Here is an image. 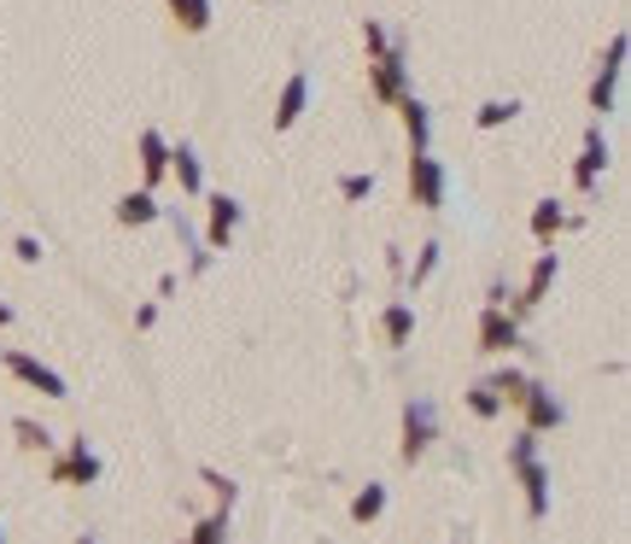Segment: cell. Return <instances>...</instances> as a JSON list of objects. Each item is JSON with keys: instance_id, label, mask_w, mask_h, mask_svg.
Returning a JSON list of instances; mask_svg holds the SVG:
<instances>
[{"instance_id": "cell-3", "label": "cell", "mask_w": 631, "mask_h": 544, "mask_svg": "<svg viewBox=\"0 0 631 544\" xmlns=\"http://www.w3.org/2000/svg\"><path fill=\"white\" fill-rule=\"evenodd\" d=\"M433 433H439V410H433V398H409V404H404V445H398V456H404V463L428 456Z\"/></svg>"}, {"instance_id": "cell-21", "label": "cell", "mask_w": 631, "mask_h": 544, "mask_svg": "<svg viewBox=\"0 0 631 544\" xmlns=\"http://www.w3.org/2000/svg\"><path fill=\"white\" fill-rule=\"evenodd\" d=\"M486 386H491V393H498L503 404H515V410H521V398H526V386H533V375H521V369H498V375H491Z\"/></svg>"}, {"instance_id": "cell-11", "label": "cell", "mask_w": 631, "mask_h": 544, "mask_svg": "<svg viewBox=\"0 0 631 544\" xmlns=\"http://www.w3.org/2000/svg\"><path fill=\"white\" fill-rule=\"evenodd\" d=\"M515 474H521V486H526V516L544 521V516H550V468L533 456V463H515Z\"/></svg>"}, {"instance_id": "cell-22", "label": "cell", "mask_w": 631, "mask_h": 544, "mask_svg": "<svg viewBox=\"0 0 631 544\" xmlns=\"http://www.w3.org/2000/svg\"><path fill=\"white\" fill-rule=\"evenodd\" d=\"M521 117V100H486L480 112H474V124L480 129H503V124H515Z\"/></svg>"}, {"instance_id": "cell-14", "label": "cell", "mask_w": 631, "mask_h": 544, "mask_svg": "<svg viewBox=\"0 0 631 544\" xmlns=\"http://www.w3.org/2000/svg\"><path fill=\"white\" fill-rule=\"evenodd\" d=\"M170 176L182 182V194H187V199H199V194H205V170H199V152L187 147V141H182V147H170Z\"/></svg>"}, {"instance_id": "cell-28", "label": "cell", "mask_w": 631, "mask_h": 544, "mask_svg": "<svg viewBox=\"0 0 631 544\" xmlns=\"http://www.w3.org/2000/svg\"><path fill=\"white\" fill-rule=\"evenodd\" d=\"M374 194V170L363 176V170H357V176H339V199H369Z\"/></svg>"}, {"instance_id": "cell-2", "label": "cell", "mask_w": 631, "mask_h": 544, "mask_svg": "<svg viewBox=\"0 0 631 544\" xmlns=\"http://www.w3.org/2000/svg\"><path fill=\"white\" fill-rule=\"evenodd\" d=\"M369 94L381 100V106H398L409 94V65H404V42H392L381 59H369Z\"/></svg>"}, {"instance_id": "cell-5", "label": "cell", "mask_w": 631, "mask_h": 544, "mask_svg": "<svg viewBox=\"0 0 631 544\" xmlns=\"http://www.w3.org/2000/svg\"><path fill=\"white\" fill-rule=\"evenodd\" d=\"M626 36H614L608 42V59H603V71H596L591 82V112H614V100H620V71H626Z\"/></svg>"}, {"instance_id": "cell-34", "label": "cell", "mask_w": 631, "mask_h": 544, "mask_svg": "<svg viewBox=\"0 0 631 544\" xmlns=\"http://www.w3.org/2000/svg\"><path fill=\"white\" fill-rule=\"evenodd\" d=\"M7 322H12V311H7V304H0V328H7Z\"/></svg>"}, {"instance_id": "cell-31", "label": "cell", "mask_w": 631, "mask_h": 544, "mask_svg": "<svg viewBox=\"0 0 631 544\" xmlns=\"http://www.w3.org/2000/svg\"><path fill=\"white\" fill-rule=\"evenodd\" d=\"M205 486H211L217 498H223V509H234V498H241V486H234V481H223L217 468H205Z\"/></svg>"}, {"instance_id": "cell-4", "label": "cell", "mask_w": 631, "mask_h": 544, "mask_svg": "<svg viewBox=\"0 0 631 544\" xmlns=\"http://www.w3.org/2000/svg\"><path fill=\"white\" fill-rule=\"evenodd\" d=\"M409 199H416L421 211L445 206V164H439L433 152H416V159H409Z\"/></svg>"}, {"instance_id": "cell-6", "label": "cell", "mask_w": 631, "mask_h": 544, "mask_svg": "<svg viewBox=\"0 0 631 544\" xmlns=\"http://www.w3.org/2000/svg\"><path fill=\"white\" fill-rule=\"evenodd\" d=\"M205 206H211V223H205V252L217 258V252H229L234 229H241V199H234V194H211Z\"/></svg>"}, {"instance_id": "cell-24", "label": "cell", "mask_w": 631, "mask_h": 544, "mask_svg": "<svg viewBox=\"0 0 631 544\" xmlns=\"http://www.w3.org/2000/svg\"><path fill=\"white\" fill-rule=\"evenodd\" d=\"M187 544H229V509H217V516H205L194 533H187Z\"/></svg>"}, {"instance_id": "cell-27", "label": "cell", "mask_w": 631, "mask_h": 544, "mask_svg": "<svg viewBox=\"0 0 631 544\" xmlns=\"http://www.w3.org/2000/svg\"><path fill=\"white\" fill-rule=\"evenodd\" d=\"M468 410H474V416H480V421H491V416H498V410H503V398H498V393H491V386L480 381V386H468Z\"/></svg>"}, {"instance_id": "cell-30", "label": "cell", "mask_w": 631, "mask_h": 544, "mask_svg": "<svg viewBox=\"0 0 631 544\" xmlns=\"http://www.w3.org/2000/svg\"><path fill=\"white\" fill-rule=\"evenodd\" d=\"M533 456H538V433H515V445H509V468H515V463H533Z\"/></svg>"}, {"instance_id": "cell-33", "label": "cell", "mask_w": 631, "mask_h": 544, "mask_svg": "<svg viewBox=\"0 0 631 544\" xmlns=\"http://www.w3.org/2000/svg\"><path fill=\"white\" fill-rule=\"evenodd\" d=\"M12 252H19V264H42V241H36V234H19Z\"/></svg>"}, {"instance_id": "cell-29", "label": "cell", "mask_w": 631, "mask_h": 544, "mask_svg": "<svg viewBox=\"0 0 631 544\" xmlns=\"http://www.w3.org/2000/svg\"><path fill=\"white\" fill-rule=\"evenodd\" d=\"M433 269H439V241H428V246H421V258H416V269H409V287H421V281L433 276Z\"/></svg>"}, {"instance_id": "cell-18", "label": "cell", "mask_w": 631, "mask_h": 544, "mask_svg": "<svg viewBox=\"0 0 631 544\" xmlns=\"http://www.w3.org/2000/svg\"><path fill=\"white\" fill-rule=\"evenodd\" d=\"M381 334H386V346H409V334H416V311H409L404 299H392L386 316H381Z\"/></svg>"}, {"instance_id": "cell-8", "label": "cell", "mask_w": 631, "mask_h": 544, "mask_svg": "<svg viewBox=\"0 0 631 544\" xmlns=\"http://www.w3.org/2000/svg\"><path fill=\"white\" fill-rule=\"evenodd\" d=\"M515 346H521V316H509V311H498V304H486V316H480V351L503 357V351H515Z\"/></svg>"}, {"instance_id": "cell-23", "label": "cell", "mask_w": 631, "mask_h": 544, "mask_svg": "<svg viewBox=\"0 0 631 544\" xmlns=\"http://www.w3.org/2000/svg\"><path fill=\"white\" fill-rule=\"evenodd\" d=\"M381 509H386V486H363V491H357V498H351V521H381Z\"/></svg>"}, {"instance_id": "cell-15", "label": "cell", "mask_w": 631, "mask_h": 544, "mask_svg": "<svg viewBox=\"0 0 631 544\" xmlns=\"http://www.w3.org/2000/svg\"><path fill=\"white\" fill-rule=\"evenodd\" d=\"M556 269H561V258H556V252H544V258L533 264V276H526V293L515 299V311H538L544 293H550V281H556Z\"/></svg>"}, {"instance_id": "cell-19", "label": "cell", "mask_w": 631, "mask_h": 544, "mask_svg": "<svg viewBox=\"0 0 631 544\" xmlns=\"http://www.w3.org/2000/svg\"><path fill=\"white\" fill-rule=\"evenodd\" d=\"M170 19H176L187 36H205V30H211V0H170Z\"/></svg>"}, {"instance_id": "cell-17", "label": "cell", "mask_w": 631, "mask_h": 544, "mask_svg": "<svg viewBox=\"0 0 631 544\" xmlns=\"http://www.w3.org/2000/svg\"><path fill=\"white\" fill-rule=\"evenodd\" d=\"M398 112H404V129H409V147H416V152H428V135H433V117H428V100H416V94H404V100H398Z\"/></svg>"}, {"instance_id": "cell-16", "label": "cell", "mask_w": 631, "mask_h": 544, "mask_svg": "<svg viewBox=\"0 0 631 544\" xmlns=\"http://www.w3.org/2000/svg\"><path fill=\"white\" fill-rule=\"evenodd\" d=\"M159 199H152L147 188L141 194H124V199H117V223H124V229H147V223H159Z\"/></svg>"}, {"instance_id": "cell-12", "label": "cell", "mask_w": 631, "mask_h": 544, "mask_svg": "<svg viewBox=\"0 0 631 544\" xmlns=\"http://www.w3.org/2000/svg\"><path fill=\"white\" fill-rule=\"evenodd\" d=\"M304 106H311V77L293 71V77H287V89H281V100H276V129H293L304 117Z\"/></svg>"}, {"instance_id": "cell-25", "label": "cell", "mask_w": 631, "mask_h": 544, "mask_svg": "<svg viewBox=\"0 0 631 544\" xmlns=\"http://www.w3.org/2000/svg\"><path fill=\"white\" fill-rule=\"evenodd\" d=\"M561 223H568V217H561L556 199H538V211H533V234H538V241H550V234H556Z\"/></svg>"}, {"instance_id": "cell-20", "label": "cell", "mask_w": 631, "mask_h": 544, "mask_svg": "<svg viewBox=\"0 0 631 544\" xmlns=\"http://www.w3.org/2000/svg\"><path fill=\"white\" fill-rule=\"evenodd\" d=\"M170 223H176V234H182V252H187V264H194V276H205V269H211V252H205V241L194 234V223H187L182 211H170Z\"/></svg>"}, {"instance_id": "cell-26", "label": "cell", "mask_w": 631, "mask_h": 544, "mask_svg": "<svg viewBox=\"0 0 631 544\" xmlns=\"http://www.w3.org/2000/svg\"><path fill=\"white\" fill-rule=\"evenodd\" d=\"M12 433H19V445H24V451H47V445H54V439H47V428H42V421H30V416L12 421Z\"/></svg>"}, {"instance_id": "cell-10", "label": "cell", "mask_w": 631, "mask_h": 544, "mask_svg": "<svg viewBox=\"0 0 631 544\" xmlns=\"http://www.w3.org/2000/svg\"><path fill=\"white\" fill-rule=\"evenodd\" d=\"M603 164H608V141H603V124H591L585 129V152H579V164H573V188L591 194L596 176H603Z\"/></svg>"}, {"instance_id": "cell-7", "label": "cell", "mask_w": 631, "mask_h": 544, "mask_svg": "<svg viewBox=\"0 0 631 544\" xmlns=\"http://www.w3.org/2000/svg\"><path fill=\"white\" fill-rule=\"evenodd\" d=\"M100 481V456L89 451V439H71V451L54 463V486H94Z\"/></svg>"}, {"instance_id": "cell-36", "label": "cell", "mask_w": 631, "mask_h": 544, "mask_svg": "<svg viewBox=\"0 0 631 544\" xmlns=\"http://www.w3.org/2000/svg\"><path fill=\"white\" fill-rule=\"evenodd\" d=\"M0 544H7V539H0Z\"/></svg>"}, {"instance_id": "cell-35", "label": "cell", "mask_w": 631, "mask_h": 544, "mask_svg": "<svg viewBox=\"0 0 631 544\" xmlns=\"http://www.w3.org/2000/svg\"><path fill=\"white\" fill-rule=\"evenodd\" d=\"M258 7H264V0H258Z\"/></svg>"}, {"instance_id": "cell-9", "label": "cell", "mask_w": 631, "mask_h": 544, "mask_svg": "<svg viewBox=\"0 0 631 544\" xmlns=\"http://www.w3.org/2000/svg\"><path fill=\"white\" fill-rule=\"evenodd\" d=\"M521 416H526V433H550V428H561V404H556V393H550L544 381H533V386H526Z\"/></svg>"}, {"instance_id": "cell-13", "label": "cell", "mask_w": 631, "mask_h": 544, "mask_svg": "<svg viewBox=\"0 0 631 544\" xmlns=\"http://www.w3.org/2000/svg\"><path fill=\"white\" fill-rule=\"evenodd\" d=\"M135 147H141V176H147V194H152V182L170 176V141L159 129H141V141H135Z\"/></svg>"}, {"instance_id": "cell-1", "label": "cell", "mask_w": 631, "mask_h": 544, "mask_svg": "<svg viewBox=\"0 0 631 544\" xmlns=\"http://www.w3.org/2000/svg\"><path fill=\"white\" fill-rule=\"evenodd\" d=\"M0 363H7V375H12V381H24L30 393H42V398H71L65 375H59V369H47L42 357H30V351L12 346V351H0Z\"/></svg>"}, {"instance_id": "cell-32", "label": "cell", "mask_w": 631, "mask_h": 544, "mask_svg": "<svg viewBox=\"0 0 631 544\" xmlns=\"http://www.w3.org/2000/svg\"><path fill=\"white\" fill-rule=\"evenodd\" d=\"M363 47H369V59H381L386 47H392V36H386L381 24H363Z\"/></svg>"}]
</instances>
